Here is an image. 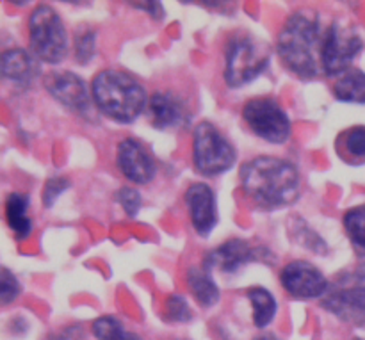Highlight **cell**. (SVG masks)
Returning a JSON list of instances; mask_svg holds the SVG:
<instances>
[{
  "mask_svg": "<svg viewBox=\"0 0 365 340\" xmlns=\"http://www.w3.org/2000/svg\"><path fill=\"white\" fill-rule=\"evenodd\" d=\"M241 185L259 209L274 210L292 205L299 198L302 177L289 160L260 155L242 166Z\"/></svg>",
  "mask_w": 365,
  "mask_h": 340,
  "instance_id": "1",
  "label": "cell"
},
{
  "mask_svg": "<svg viewBox=\"0 0 365 340\" xmlns=\"http://www.w3.org/2000/svg\"><path fill=\"white\" fill-rule=\"evenodd\" d=\"M327 27L316 13L302 11L289 16L278 36L277 52L291 73L303 81H312L321 73V48Z\"/></svg>",
  "mask_w": 365,
  "mask_h": 340,
  "instance_id": "2",
  "label": "cell"
},
{
  "mask_svg": "<svg viewBox=\"0 0 365 340\" xmlns=\"http://www.w3.org/2000/svg\"><path fill=\"white\" fill-rule=\"evenodd\" d=\"M96 109L118 123H132L148 107V96L138 78L120 70H103L91 82Z\"/></svg>",
  "mask_w": 365,
  "mask_h": 340,
  "instance_id": "3",
  "label": "cell"
},
{
  "mask_svg": "<svg viewBox=\"0 0 365 340\" xmlns=\"http://www.w3.org/2000/svg\"><path fill=\"white\" fill-rule=\"evenodd\" d=\"M29 41L34 57L46 64H59L68 53V32L63 18L48 4H39L29 18Z\"/></svg>",
  "mask_w": 365,
  "mask_h": 340,
  "instance_id": "4",
  "label": "cell"
},
{
  "mask_svg": "<svg viewBox=\"0 0 365 340\" xmlns=\"http://www.w3.org/2000/svg\"><path fill=\"white\" fill-rule=\"evenodd\" d=\"M271 53L264 43L252 36H235L228 41L225 52V82L230 88H242L266 71Z\"/></svg>",
  "mask_w": 365,
  "mask_h": 340,
  "instance_id": "5",
  "label": "cell"
},
{
  "mask_svg": "<svg viewBox=\"0 0 365 340\" xmlns=\"http://www.w3.org/2000/svg\"><path fill=\"white\" fill-rule=\"evenodd\" d=\"M237 160L234 145L221 134L216 125L202 121L192 132V163L203 177H220L232 170Z\"/></svg>",
  "mask_w": 365,
  "mask_h": 340,
  "instance_id": "6",
  "label": "cell"
},
{
  "mask_svg": "<svg viewBox=\"0 0 365 340\" xmlns=\"http://www.w3.org/2000/svg\"><path fill=\"white\" fill-rule=\"evenodd\" d=\"M242 120L257 138L271 145H284L291 138L292 125L287 113L277 100L269 96H260L246 102L242 107Z\"/></svg>",
  "mask_w": 365,
  "mask_h": 340,
  "instance_id": "7",
  "label": "cell"
},
{
  "mask_svg": "<svg viewBox=\"0 0 365 340\" xmlns=\"http://www.w3.org/2000/svg\"><path fill=\"white\" fill-rule=\"evenodd\" d=\"M364 41L353 27H346L341 21H334L324 31L321 48V70L328 77H339L351 70L353 61L362 52Z\"/></svg>",
  "mask_w": 365,
  "mask_h": 340,
  "instance_id": "8",
  "label": "cell"
},
{
  "mask_svg": "<svg viewBox=\"0 0 365 340\" xmlns=\"http://www.w3.org/2000/svg\"><path fill=\"white\" fill-rule=\"evenodd\" d=\"M252 262L274 264L273 252L262 246L250 244L245 239H232L207 253L203 267L210 273L221 271L225 274H234Z\"/></svg>",
  "mask_w": 365,
  "mask_h": 340,
  "instance_id": "9",
  "label": "cell"
},
{
  "mask_svg": "<svg viewBox=\"0 0 365 340\" xmlns=\"http://www.w3.org/2000/svg\"><path fill=\"white\" fill-rule=\"evenodd\" d=\"M323 309L344 323H365V277L353 274L342 284L330 285L323 298Z\"/></svg>",
  "mask_w": 365,
  "mask_h": 340,
  "instance_id": "10",
  "label": "cell"
},
{
  "mask_svg": "<svg viewBox=\"0 0 365 340\" xmlns=\"http://www.w3.org/2000/svg\"><path fill=\"white\" fill-rule=\"evenodd\" d=\"M282 287L296 299L324 298L330 291L327 277L307 260H292L280 274Z\"/></svg>",
  "mask_w": 365,
  "mask_h": 340,
  "instance_id": "11",
  "label": "cell"
},
{
  "mask_svg": "<svg viewBox=\"0 0 365 340\" xmlns=\"http://www.w3.org/2000/svg\"><path fill=\"white\" fill-rule=\"evenodd\" d=\"M45 88L61 105L82 118L91 114L93 96L86 82L71 71H52L45 77Z\"/></svg>",
  "mask_w": 365,
  "mask_h": 340,
  "instance_id": "12",
  "label": "cell"
},
{
  "mask_svg": "<svg viewBox=\"0 0 365 340\" xmlns=\"http://www.w3.org/2000/svg\"><path fill=\"white\" fill-rule=\"evenodd\" d=\"M116 164L121 175L134 184H148L157 173L155 160L150 150L134 138L123 139L118 145Z\"/></svg>",
  "mask_w": 365,
  "mask_h": 340,
  "instance_id": "13",
  "label": "cell"
},
{
  "mask_svg": "<svg viewBox=\"0 0 365 340\" xmlns=\"http://www.w3.org/2000/svg\"><path fill=\"white\" fill-rule=\"evenodd\" d=\"M148 118L153 128L159 130H178L187 127L191 121V110L187 103L175 93H153L148 100Z\"/></svg>",
  "mask_w": 365,
  "mask_h": 340,
  "instance_id": "14",
  "label": "cell"
},
{
  "mask_svg": "<svg viewBox=\"0 0 365 340\" xmlns=\"http://www.w3.org/2000/svg\"><path fill=\"white\" fill-rule=\"evenodd\" d=\"M185 205L192 228L200 237H209L217 227V203L216 195L207 184H192L185 191Z\"/></svg>",
  "mask_w": 365,
  "mask_h": 340,
  "instance_id": "15",
  "label": "cell"
},
{
  "mask_svg": "<svg viewBox=\"0 0 365 340\" xmlns=\"http://www.w3.org/2000/svg\"><path fill=\"white\" fill-rule=\"evenodd\" d=\"M2 75L13 84L29 88L39 77V61L24 48H11L2 53Z\"/></svg>",
  "mask_w": 365,
  "mask_h": 340,
  "instance_id": "16",
  "label": "cell"
},
{
  "mask_svg": "<svg viewBox=\"0 0 365 340\" xmlns=\"http://www.w3.org/2000/svg\"><path fill=\"white\" fill-rule=\"evenodd\" d=\"M31 200L20 192H11L6 200V221L18 241H24L32 234V217L29 214Z\"/></svg>",
  "mask_w": 365,
  "mask_h": 340,
  "instance_id": "17",
  "label": "cell"
},
{
  "mask_svg": "<svg viewBox=\"0 0 365 340\" xmlns=\"http://www.w3.org/2000/svg\"><path fill=\"white\" fill-rule=\"evenodd\" d=\"M185 280H187V287L191 294L195 296V299L203 309H210V306L220 303V287L216 285L212 273L209 269H205V267H191L185 274Z\"/></svg>",
  "mask_w": 365,
  "mask_h": 340,
  "instance_id": "18",
  "label": "cell"
},
{
  "mask_svg": "<svg viewBox=\"0 0 365 340\" xmlns=\"http://www.w3.org/2000/svg\"><path fill=\"white\" fill-rule=\"evenodd\" d=\"M334 96L339 102L346 103H365V73L359 68L344 71L339 75L334 84Z\"/></svg>",
  "mask_w": 365,
  "mask_h": 340,
  "instance_id": "19",
  "label": "cell"
},
{
  "mask_svg": "<svg viewBox=\"0 0 365 340\" xmlns=\"http://www.w3.org/2000/svg\"><path fill=\"white\" fill-rule=\"evenodd\" d=\"M337 152L344 163L351 166L365 164V125L348 128L339 135Z\"/></svg>",
  "mask_w": 365,
  "mask_h": 340,
  "instance_id": "20",
  "label": "cell"
},
{
  "mask_svg": "<svg viewBox=\"0 0 365 340\" xmlns=\"http://www.w3.org/2000/svg\"><path fill=\"white\" fill-rule=\"evenodd\" d=\"M246 296H248L250 303H252L253 324L260 328V330L269 326L278 312V303L274 296L264 287H250L246 291Z\"/></svg>",
  "mask_w": 365,
  "mask_h": 340,
  "instance_id": "21",
  "label": "cell"
},
{
  "mask_svg": "<svg viewBox=\"0 0 365 340\" xmlns=\"http://www.w3.org/2000/svg\"><path fill=\"white\" fill-rule=\"evenodd\" d=\"M344 230L356 255L365 257V207H355L344 214Z\"/></svg>",
  "mask_w": 365,
  "mask_h": 340,
  "instance_id": "22",
  "label": "cell"
},
{
  "mask_svg": "<svg viewBox=\"0 0 365 340\" xmlns=\"http://www.w3.org/2000/svg\"><path fill=\"white\" fill-rule=\"evenodd\" d=\"M93 335L98 340H143L139 335L128 331L116 317L103 316L96 319L91 326Z\"/></svg>",
  "mask_w": 365,
  "mask_h": 340,
  "instance_id": "23",
  "label": "cell"
},
{
  "mask_svg": "<svg viewBox=\"0 0 365 340\" xmlns=\"http://www.w3.org/2000/svg\"><path fill=\"white\" fill-rule=\"evenodd\" d=\"M73 50H75V61H77L78 64L86 66V64L91 63L96 50V32L88 27L78 29L77 34H75Z\"/></svg>",
  "mask_w": 365,
  "mask_h": 340,
  "instance_id": "24",
  "label": "cell"
},
{
  "mask_svg": "<svg viewBox=\"0 0 365 340\" xmlns=\"http://www.w3.org/2000/svg\"><path fill=\"white\" fill-rule=\"evenodd\" d=\"M164 317L170 323H189L192 319V312L187 299L180 294L168 296L164 303Z\"/></svg>",
  "mask_w": 365,
  "mask_h": 340,
  "instance_id": "25",
  "label": "cell"
},
{
  "mask_svg": "<svg viewBox=\"0 0 365 340\" xmlns=\"http://www.w3.org/2000/svg\"><path fill=\"white\" fill-rule=\"evenodd\" d=\"M21 292V285L18 282V278L11 273L7 267H2V273H0V302L2 305H9L14 299H18Z\"/></svg>",
  "mask_w": 365,
  "mask_h": 340,
  "instance_id": "26",
  "label": "cell"
},
{
  "mask_svg": "<svg viewBox=\"0 0 365 340\" xmlns=\"http://www.w3.org/2000/svg\"><path fill=\"white\" fill-rule=\"evenodd\" d=\"M70 185L71 184L68 178H63V177L48 178L45 184V187H43V192H41L43 205H45L46 209H50V207H52L53 203L59 200V196L63 195L64 191H68V189H70Z\"/></svg>",
  "mask_w": 365,
  "mask_h": 340,
  "instance_id": "27",
  "label": "cell"
},
{
  "mask_svg": "<svg viewBox=\"0 0 365 340\" xmlns=\"http://www.w3.org/2000/svg\"><path fill=\"white\" fill-rule=\"evenodd\" d=\"M116 202L120 203L121 209L125 210V214L130 217L138 216V212L141 210L143 205V198L134 187H121L120 191L116 192Z\"/></svg>",
  "mask_w": 365,
  "mask_h": 340,
  "instance_id": "28",
  "label": "cell"
},
{
  "mask_svg": "<svg viewBox=\"0 0 365 340\" xmlns=\"http://www.w3.org/2000/svg\"><path fill=\"white\" fill-rule=\"evenodd\" d=\"M135 9H141L145 13H148L153 20H163L164 18V7L160 2H139V4H130Z\"/></svg>",
  "mask_w": 365,
  "mask_h": 340,
  "instance_id": "29",
  "label": "cell"
},
{
  "mask_svg": "<svg viewBox=\"0 0 365 340\" xmlns=\"http://www.w3.org/2000/svg\"><path fill=\"white\" fill-rule=\"evenodd\" d=\"M53 340H82L81 328H70V330H66L64 334H61L59 337H56Z\"/></svg>",
  "mask_w": 365,
  "mask_h": 340,
  "instance_id": "30",
  "label": "cell"
},
{
  "mask_svg": "<svg viewBox=\"0 0 365 340\" xmlns=\"http://www.w3.org/2000/svg\"><path fill=\"white\" fill-rule=\"evenodd\" d=\"M255 340H282V339L277 337V335H273V334H266V335H260V337H257Z\"/></svg>",
  "mask_w": 365,
  "mask_h": 340,
  "instance_id": "31",
  "label": "cell"
},
{
  "mask_svg": "<svg viewBox=\"0 0 365 340\" xmlns=\"http://www.w3.org/2000/svg\"><path fill=\"white\" fill-rule=\"evenodd\" d=\"M353 340H362V339H353Z\"/></svg>",
  "mask_w": 365,
  "mask_h": 340,
  "instance_id": "32",
  "label": "cell"
}]
</instances>
